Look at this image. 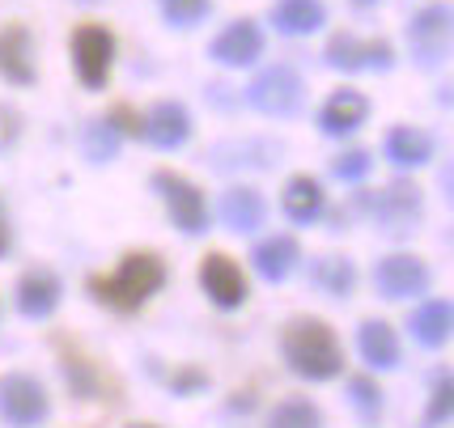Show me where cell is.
I'll return each mask as SVG.
<instances>
[{"instance_id": "obj_1", "label": "cell", "mask_w": 454, "mask_h": 428, "mask_svg": "<svg viewBox=\"0 0 454 428\" xmlns=\"http://www.w3.org/2000/svg\"><path fill=\"white\" fill-rule=\"evenodd\" d=\"M161 284H166V263H161V254H153V251H132L119 259L115 272L90 276V292L98 297L102 306H111V310H119V314L140 310Z\"/></svg>"}, {"instance_id": "obj_2", "label": "cell", "mask_w": 454, "mask_h": 428, "mask_svg": "<svg viewBox=\"0 0 454 428\" xmlns=\"http://www.w3.org/2000/svg\"><path fill=\"white\" fill-rule=\"evenodd\" d=\"M280 352H285L289 370L310 377V382H327V377H336L344 370V352H340L336 331L318 318H294L280 335Z\"/></svg>"}, {"instance_id": "obj_3", "label": "cell", "mask_w": 454, "mask_h": 428, "mask_svg": "<svg viewBox=\"0 0 454 428\" xmlns=\"http://www.w3.org/2000/svg\"><path fill=\"white\" fill-rule=\"evenodd\" d=\"M111 59H115V39L98 21H81L73 30V64L85 89H102L111 77Z\"/></svg>"}, {"instance_id": "obj_4", "label": "cell", "mask_w": 454, "mask_h": 428, "mask_svg": "<svg viewBox=\"0 0 454 428\" xmlns=\"http://www.w3.org/2000/svg\"><path fill=\"white\" fill-rule=\"evenodd\" d=\"M0 416L13 428H35L47 420V390L30 373H4L0 377Z\"/></svg>"}, {"instance_id": "obj_5", "label": "cell", "mask_w": 454, "mask_h": 428, "mask_svg": "<svg viewBox=\"0 0 454 428\" xmlns=\"http://www.w3.org/2000/svg\"><path fill=\"white\" fill-rule=\"evenodd\" d=\"M153 187L161 191L166 208H170V221H175L183 234H200L208 225V204H204V195H200V187L192 178L175 175V170H158Z\"/></svg>"}, {"instance_id": "obj_6", "label": "cell", "mask_w": 454, "mask_h": 428, "mask_svg": "<svg viewBox=\"0 0 454 428\" xmlns=\"http://www.w3.org/2000/svg\"><path fill=\"white\" fill-rule=\"evenodd\" d=\"M59 356H64L59 365H64V377H68V386H73L77 399H115V377L102 370L90 352H81L77 344L59 339Z\"/></svg>"}, {"instance_id": "obj_7", "label": "cell", "mask_w": 454, "mask_h": 428, "mask_svg": "<svg viewBox=\"0 0 454 428\" xmlns=\"http://www.w3.org/2000/svg\"><path fill=\"white\" fill-rule=\"evenodd\" d=\"M408 39H412V51L425 64H434V59L446 56V47L454 43V9L446 4H429V9H420L408 26Z\"/></svg>"}, {"instance_id": "obj_8", "label": "cell", "mask_w": 454, "mask_h": 428, "mask_svg": "<svg viewBox=\"0 0 454 428\" xmlns=\"http://www.w3.org/2000/svg\"><path fill=\"white\" fill-rule=\"evenodd\" d=\"M200 289L208 292L221 310H234V306L247 301V276H242V268L230 254L213 251L204 254V263H200Z\"/></svg>"}, {"instance_id": "obj_9", "label": "cell", "mask_w": 454, "mask_h": 428, "mask_svg": "<svg viewBox=\"0 0 454 428\" xmlns=\"http://www.w3.org/2000/svg\"><path fill=\"white\" fill-rule=\"evenodd\" d=\"M251 102L263 115H294L301 102V81L294 68H268L251 81Z\"/></svg>"}, {"instance_id": "obj_10", "label": "cell", "mask_w": 454, "mask_h": 428, "mask_svg": "<svg viewBox=\"0 0 454 428\" xmlns=\"http://www.w3.org/2000/svg\"><path fill=\"white\" fill-rule=\"evenodd\" d=\"M391 43L387 39H356V35H336L327 43V64L336 68H391Z\"/></svg>"}, {"instance_id": "obj_11", "label": "cell", "mask_w": 454, "mask_h": 428, "mask_svg": "<svg viewBox=\"0 0 454 428\" xmlns=\"http://www.w3.org/2000/svg\"><path fill=\"white\" fill-rule=\"evenodd\" d=\"M0 77L13 85H30L35 81V43L21 21H9L0 30Z\"/></svg>"}, {"instance_id": "obj_12", "label": "cell", "mask_w": 454, "mask_h": 428, "mask_svg": "<svg viewBox=\"0 0 454 428\" xmlns=\"http://www.w3.org/2000/svg\"><path fill=\"white\" fill-rule=\"evenodd\" d=\"M374 280H378V289H382V297H395V301L429 289V272H425V263L412 259V254H391V259H382Z\"/></svg>"}, {"instance_id": "obj_13", "label": "cell", "mask_w": 454, "mask_h": 428, "mask_svg": "<svg viewBox=\"0 0 454 428\" xmlns=\"http://www.w3.org/2000/svg\"><path fill=\"white\" fill-rule=\"evenodd\" d=\"M59 306V280L47 268H30L18 280V310L26 318H47Z\"/></svg>"}, {"instance_id": "obj_14", "label": "cell", "mask_w": 454, "mask_h": 428, "mask_svg": "<svg viewBox=\"0 0 454 428\" xmlns=\"http://www.w3.org/2000/svg\"><path fill=\"white\" fill-rule=\"evenodd\" d=\"M140 136H149L158 149H178L183 140L192 136V119H187V111H183L178 102H158V106L145 115Z\"/></svg>"}, {"instance_id": "obj_15", "label": "cell", "mask_w": 454, "mask_h": 428, "mask_svg": "<svg viewBox=\"0 0 454 428\" xmlns=\"http://www.w3.org/2000/svg\"><path fill=\"white\" fill-rule=\"evenodd\" d=\"M374 213L387 230L403 234L416 216H420V187H412V183H391V187L374 199Z\"/></svg>"}, {"instance_id": "obj_16", "label": "cell", "mask_w": 454, "mask_h": 428, "mask_svg": "<svg viewBox=\"0 0 454 428\" xmlns=\"http://www.w3.org/2000/svg\"><path fill=\"white\" fill-rule=\"evenodd\" d=\"M263 51V35L255 21H234L213 39V59L221 64H251Z\"/></svg>"}, {"instance_id": "obj_17", "label": "cell", "mask_w": 454, "mask_h": 428, "mask_svg": "<svg viewBox=\"0 0 454 428\" xmlns=\"http://www.w3.org/2000/svg\"><path fill=\"white\" fill-rule=\"evenodd\" d=\"M356 344H361L365 365H374V370H395V365H399V339H395V331H391L387 323H378V318L361 323Z\"/></svg>"}, {"instance_id": "obj_18", "label": "cell", "mask_w": 454, "mask_h": 428, "mask_svg": "<svg viewBox=\"0 0 454 428\" xmlns=\"http://www.w3.org/2000/svg\"><path fill=\"white\" fill-rule=\"evenodd\" d=\"M251 259H255L263 280H285L297 263V242L289 234H277V237H268V242H259Z\"/></svg>"}, {"instance_id": "obj_19", "label": "cell", "mask_w": 454, "mask_h": 428, "mask_svg": "<svg viewBox=\"0 0 454 428\" xmlns=\"http://www.w3.org/2000/svg\"><path fill=\"white\" fill-rule=\"evenodd\" d=\"M365 111H370V102L356 94V89H340V94H332L327 106H323V132H332V136L353 132L356 123L365 119Z\"/></svg>"}, {"instance_id": "obj_20", "label": "cell", "mask_w": 454, "mask_h": 428, "mask_svg": "<svg viewBox=\"0 0 454 428\" xmlns=\"http://www.w3.org/2000/svg\"><path fill=\"white\" fill-rule=\"evenodd\" d=\"M221 216L230 230H255V225H263V199L255 187H234V191L221 195Z\"/></svg>"}, {"instance_id": "obj_21", "label": "cell", "mask_w": 454, "mask_h": 428, "mask_svg": "<svg viewBox=\"0 0 454 428\" xmlns=\"http://www.w3.org/2000/svg\"><path fill=\"white\" fill-rule=\"evenodd\" d=\"M454 331V310L446 301H429V306H420L412 314V335L425 344V348H437V344H446Z\"/></svg>"}, {"instance_id": "obj_22", "label": "cell", "mask_w": 454, "mask_h": 428, "mask_svg": "<svg viewBox=\"0 0 454 428\" xmlns=\"http://www.w3.org/2000/svg\"><path fill=\"white\" fill-rule=\"evenodd\" d=\"M272 18H277V30H285V35H310L323 26V4L318 0H277Z\"/></svg>"}, {"instance_id": "obj_23", "label": "cell", "mask_w": 454, "mask_h": 428, "mask_svg": "<svg viewBox=\"0 0 454 428\" xmlns=\"http://www.w3.org/2000/svg\"><path fill=\"white\" fill-rule=\"evenodd\" d=\"M285 213L294 216V221H315L323 213V187L310 175L289 178V187H285Z\"/></svg>"}, {"instance_id": "obj_24", "label": "cell", "mask_w": 454, "mask_h": 428, "mask_svg": "<svg viewBox=\"0 0 454 428\" xmlns=\"http://www.w3.org/2000/svg\"><path fill=\"white\" fill-rule=\"evenodd\" d=\"M387 153H391V161H399V166H420V161H429L434 144H429V136H425L420 128H395V132L387 136Z\"/></svg>"}, {"instance_id": "obj_25", "label": "cell", "mask_w": 454, "mask_h": 428, "mask_svg": "<svg viewBox=\"0 0 454 428\" xmlns=\"http://www.w3.org/2000/svg\"><path fill=\"white\" fill-rule=\"evenodd\" d=\"M268 428H323V416L310 399H301V394H289V399H280L272 416H268Z\"/></svg>"}, {"instance_id": "obj_26", "label": "cell", "mask_w": 454, "mask_h": 428, "mask_svg": "<svg viewBox=\"0 0 454 428\" xmlns=\"http://www.w3.org/2000/svg\"><path fill=\"white\" fill-rule=\"evenodd\" d=\"M315 280L327 292L344 297V292H353L356 272H353V263H348V259H318V263H315Z\"/></svg>"}, {"instance_id": "obj_27", "label": "cell", "mask_w": 454, "mask_h": 428, "mask_svg": "<svg viewBox=\"0 0 454 428\" xmlns=\"http://www.w3.org/2000/svg\"><path fill=\"white\" fill-rule=\"evenodd\" d=\"M454 416V373H437L434 394H429V411H425V428L446 424Z\"/></svg>"}, {"instance_id": "obj_28", "label": "cell", "mask_w": 454, "mask_h": 428, "mask_svg": "<svg viewBox=\"0 0 454 428\" xmlns=\"http://www.w3.org/2000/svg\"><path fill=\"white\" fill-rule=\"evenodd\" d=\"M115 144H119V132L106 123V119H98V123H90V128H85V153L94 157V161L115 157Z\"/></svg>"}, {"instance_id": "obj_29", "label": "cell", "mask_w": 454, "mask_h": 428, "mask_svg": "<svg viewBox=\"0 0 454 428\" xmlns=\"http://www.w3.org/2000/svg\"><path fill=\"white\" fill-rule=\"evenodd\" d=\"M348 390H353V408L361 411V420H374L378 411H382V390H378L370 377H353Z\"/></svg>"}, {"instance_id": "obj_30", "label": "cell", "mask_w": 454, "mask_h": 428, "mask_svg": "<svg viewBox=\"0 0 454 428\" xmlns=\"http://www.w3.org/2000/svg\"><path fill=\"white\" fill-rule=\"evenodd\" d=\"M161 13L175 26H196L208 13V0H161Z\"/></svg>"}, {"instance_id": "obj_31", "label": "cell", "mask_w": 454, "mask_h": 428, "mask_svg": "<svg viewBox=\"0 0 454 428\" xmlns=\"http://www.w3.org/2000/svg\"><path fill=\"white\" fill-rule=\"evenodd\" d=\"M336 175L348 178V183L365 178V175H370V153H361V149H353V153H340L336 157Z\"/></svg>"}, {"instance_id": "obj_32", "label": "cell", "mask_w": 454, "mask_h": 428, "mask_svg": "<svg viewBox=\"0 0 454 428\" xmlns=\"http://www.w3.org/2000/svg\"><path fill=\"white\" fill-rule=\"evenodd\" d=\"M18 136H21V115L13 111V106H4V102H0V153H4V149H13Z\"/></svg>"}, {"instance_id": "obj_33", "label": "cell", "mask_w": 454, "mask_h": 428, "mask_svg": "<svg viewBox=\"0 0 454 428\" xmlns=\"http://www.w3.org/2000/svg\"><path fill=\"white\" fill-rule=\"evenodd\" d=\"M115 132H128V136H140V128H145V119L132 111V106H111V119H106Z\"/></svg>"}, {"instance_id": "obj_34", "label": "cell", "mask_w": 454, "mask_h": 428, "mask_svg": "<svg viewBox=\"0 0 454 428\" xmlns=\"http://www.w3.org/2000/svg\"><path fill=\"white\" fill-rule=\"evenodd\" d=\"M204 382H208V377H204L200 370H178L175 377H170V386H175V394H192V390H200Z\"/></svg>"}, {"instance_id": "obj_35", "label": "cell", "mask_w": 454, "mask_h": 428, "mask_svg": "<svg viewBox=\"0 0 454 428\" xmlns=\"http://www.w3.org/2000/svg\"><path fill=\"white\" fill-rule=\"evenodd\" d=\"M9 242H13V230H9V216H4V204H0V254L9 251Z\"/></svg>"}, {"instance_id": "obj_36", "label": "cell", "mask_w": 454, "mask_h": 428, "mask_svg": "<svg viewBox=\"0 0 454 428\" xmlns=\"http://www.w3.org/2000/svg\"><path fill=\"white\" fill-rule=\"evenodd\" d=\"M128 428H158V424H128Z\"/></svg>"}, {"instance_id": "obj_37", "label": "cell", "mask_w": 454, "mask_h": 428, "mask_svg": "<svg viewBox=\"0 0 454 428\" xmlns=\"http://www.w3.org/2000/svg\"><path fill=\"white\" fill-rule=\"evenodd\" d=\"M450 187H454V170H450Z\"/></svg>"}, {"instance_id": "obj_38", "label": "cell", "mask_w": 454, "mask_h": 428, "mask_svg": "<svg viewBox=\"0 0 454 428\" xmlns=\"http://www.w3.org/2000/svg\"><path fill=\"white\" fill-rule=\"evenodd\" d=\"M356 4H370V0H356Z\"/></svg>"}]
</instances>
